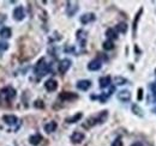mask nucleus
<instances>
[{
	"instance_id": "obj_1",
	"label": "nucleus",
	"mask_w": 156,
	"mask_h": 146,
	"mask_svg": "<svg viewBox=\"0 0 156 146\" xmlns=\"http://www.w3.org/2000/svg\"><path fill=\"white\" fill-rule=\"evenodd\" d=\"M34 71H35V74H36L37 77H40V78L43 77V76H46L47 73L49 72V67H48V65L46 63V60H45L43 58L39 60V62L36 63Z\"/></svg>"
},
{
	"instance_id": "obj_2",
	"label": "nucleus",
	"mask_w": 156,
	"mask_h": 146,
	"mask_svg": "<svg viewBox=\"0 0 156 146\" xmlns=\"http://www.w3.org/2000/svg\"><path fill=\"white\" fill-rule=\"evenodd\" d=\"M0 95H1V97L6 101H11L12 98H15L16 96V90L12 88V86H6L4 89H1V91H0Z\"/></svg>"
},
{
	"instance_id": "obj_3",
	"label": "nucleus",
	"mask_w": 156,
	"mask_h": 146,
	"mask_svg": "<svg viewBox=\"0 0 156 146\" xmlns=\"http://www.w3.org/2000/svg\"><path fill=\"white\" fill-rule=\"evenodd\" d=\"M59 98L61 101H73V100H77L78 98V95L74 94V92H68V91H65V92H61L59 95Z\"/></svg>"
},
{
	"instance_id": "obj_4",
	"label": "nucleus",
	"mask_w": 156,
	"mask_h": 146,
	"mask_svg": "<svg viewBox=\"0 0 156 146\" xmlns=\"http://www.w3.org/2000/svg\"><path fill=\"white\" fill-rule=\"evenodd\" d=\"M71 67V60L68 59H64L60 61L59 63V72L61 73V74H64V73H66L68 71V68Z\"/></svg>"
},
{
	"instance_id": "obj_5",
	"label": "nucleus",
	"mask_w": 156,
	"mask_h": 146,
	"mask_svg": "<svg viewBox=\"0 0 156 146\" xmlns=\"http://www.w3.org/2000/svg\"><path fill=\"white\" fill-rule=\"evenodd\" d=\"M25 17V13H24V9L22 6H17L15 10H13V18L16 21H23Z\"/></svg>"
},
{
	"instance_id": "obj_6",
	"label": "nucleus",
	"mask_w": 156,
	"mask_h": 146,
	"mask_svg": "<svg viewBox=\"0 0 156 146\" xmlns=\"http://www.w3.org/2000/svg\"><path fill=\"white\" fill-rule=\"evenodd\" d=\"M118 100L121 102H129L131 100V92L129 90H121L118 92Z\"/></svg>"
},
{
	"instance_id": "obj_7",
	"label": "nucleus",
	"mask_w": 156,
	"mask_h": 146,
	"mask_svg": "<svg viewBox=\"0 0 156 146\" xmlns=\"http://www.w3.org/2000/svg\"><path fill=\"white\" fill-rule=\"evenodd\" d=\"M101 66H102V62L99 59H95L88 63V69L89 71H99L101 68Z\"/></svg>"
},
{
	"instance_id": "obj_8",
	"label": "nucleus",
	"mask_w": 156,
	"mask_h": 146,
	"mask_svg": "<svg viewBox=\"0 0 156 146\" xmlns=\"http://www.w3.org/2000/svg\"><path fill=\"white\" fill-rule=\"evenodd\" d=\"M84 140V134L81 133V132H74L72 135H71V141L73 144H79Z\"/></svg>"
},
{
	"instance_id": "obj_9",
	"label": "nucleus",
	"mask_w": 156,
	"mask_h": 146,
	"mask_svg": "<svg viewBox=\"0 0 156 146\" xmlns=\"http://www.w3.org/2000/svg\"><path fill=\"white\" fill-rule=\"evenodd\" d=\"M45 88H46L47 91H49V92L55 91V90L58 89V83H56V80H54V79H49V80H47V82L45 83Z\"/></svg>"
},
{
	"instance_id": "obj_10",
	"label": "nucleus",
	"mask_w": 156,
	"mask_h": 146,
	"mask_svg": "<svg viewBox=\"0 0 156 146\" xmlns=\"http://www.w3.org/2000/svg\"><path fill=\"white\" fill-rule=\"evenodd\" d=\"M3 121H4L5 123L10 125V126H13V125L17 123L18 119H17V116H15V115H4V116H3Z\"/></svg>"
},
{
	"instance_id": "obj_11",
	"label": "nucleus",
	"mask_w": 156,
	"mask_h": 146,
	"mask_svg": "<svg viewBox=\"0 0 156 146\" xmlns=\"http://www.w3.org/2000/svg\"><path fill=\"white\" fill-rule=\"evenodd\" d=\"M91 86V82L90 80H79L77 83V89H79V90H83V91H87L89 88Z\"/></svg>"
},
{
	"instance_id": "obj_12",
	"label": "nucleus",
	"mask_w": 156,
	"mask_h": 146,
	"mask_svg": "<svg viewBox=\"0 0 156 146\" xmlns=\"http://www.w3.org/2000/svg\"><path fill=\"white\" fill-rule=\"evenodd\" d=\"M94 21H95V15L94 13H85V15H83L81 17V22L83 24H88V23L94 22Z\"/></svg>"
},
{
	"instance_id": "obj_13",
	"label": "nucleus",
	"mask_w": 156,
	"mask_h": 146,
	"mask_svg": "<svg viewBox=\"0 0 156 146\" xmlns=\"http://www.w3.org/2000/svg\"><path fill=\"white\" fill-rule=\"evenodd\" d=\"M56 127H58L56 122H55V121H51V122H48V123L45 125V131H46L47 133H53V132L56 129Z\"/></svg>"
},
{
	"instance_id": "obj_14",
	"label": "nucleus",
	"mask_w": 156,
	"mask_h": 146,
	"mask_svg": "<svg viewBox=\"0 0 156 146\" xmlns=\"http://www.w3.org/2000/svg\"><path fill=\"white\" fill-rule=\"evenodd\" d=\"M111 82H112V79H111V77H108V76L100 78V88L105 89V88L109 86V85H111Z\"/></svg>"
},
{
	"instance_id": "obj_15",
	"label": "nucleus",
	"mask_w": 156,
	"mask_h": 146,
	"mask_svg": "<svg viewBox=\"0 0 156 146\" xmlns=\"http://www.w3.org/2000/svg\"><path fill=\"white\" fill-rule=\"evenodd\" d=\"M41 140H42V136H41V134H35V135H31V136L29 138V141H30V144H31V145H34V146L39 145V144L41 142Z\"/></svg>"
},
{
	"instance_id": "obj_16",
	"label": "nucleus",
	"mask_w": 156,
	"mask_h": 146,
	"mask_svg": "<svg viewBox=\"0 0 156 146\" xmlns=\"http://www.w3.org/2000/svg\"><path fill=\"white\" fill-rule=\"evenodd\" d=\"M82 116H83L82 113H77L76 115H73V116H71V117H67V119H66V122H67V123H74V122H77V121H79V120L82 119Z\"/></svg>"
},
{
	"instance_id": "obj_17",
	"label": "nucleus",
	"mask_w": 156,
	"mask_h": 146,
	"mask_svg": "<svg viewBox=\"0 0 156 146\" xmlns=\"http://www.w3.org/2000/svg\"><path fill=\"white\" fill-rule=\"evenodd\" d=\"M11 35H12V31H11L10 28H5L4 27L1 30H0V36H1L3 38H10Z\"/></svg>"
},
{
	"instance_id": "obj_18",
	"label": "nucleus",
	"mask_w": 156,
	"mask_h": 146,
	"mask_svg": "<svg viewBox=\"0 0 156 146\" xmlns=\"http://www.w3.org/2000/svg\"><path fill=\"white\" fill-rule=\"evenodd\" d=\"M67 15L68 16H73L77 11H78V6H77V4H74V5H72V3H67Z\"/></svg>"
},
{
	"instance_id": "obj_19",
	"label": "nucleus",
	"mask_w": 156,
	"mask_h": 146,
	"mask_svg": "<svg viewBox=\"0 0 156 146\" xmlns=\"http://www.w3.org/2000/svg\"><path fill=\"white\" fill-rule=\"evenodd\" d=\"M142 12H143V9H139V11L137 12V15H136V18H134V21H133V24H132V28H133V36H136L137 24H138V21H139V18H140V15H142Z\"/></svg>"
},
{
	"instance_id": "obj_20",
	"label": "nucleus",
	"mask_w": 156,
	"mask_h": 146,
	"mask_svg": "<svg viewBox=\"0 0 156 146\" xmlns=\"http://www.w3.org/2000/svg\"><path fill=\"white\" fill-rule=\"evenodd\" d=\"M106 36L112 41V40H117L118 38V32L115 31V29H108L107 31H106Z\"/></svg>"
},
{
	"instance_id": "obj_21",
	"label": "nucleus",
	"mask_w": 156,
	"mask_h": 146,
	"mask_svg": "<svg viewBox=\"0 0 156 146\" xmlns=\"http://www.w3.org/2000/svg\"><path fill=\"white\" fill-rule=\"evenodd\" d=\"M107 117H108V111H107V110H103V111H101V113L99 114V116L96 117V120H97V123H103V122L107 120Z\"/></svg>"
},
{
	"instance_id": "obj_22",
	"label": "nucleus",
	"mask_w": 156,
	"mask_h": 146,
	"mask_svg": "<svg viewBox=\"0 0 156 146\" xmlns=\"http://www.w3.org/2000/svg\"><path fill=\"white\" fill-rule=\"evenodd\" d=\"M97 123V120H96V117H89L85 122H84V125H83V127H85V128H89V127H91V126H94V125H96Z\"/></svg>"
},
{
	"instance_id": "obj_23",
	"label": "nucleus",
	"mask_w": 156,
	"mask_h": 146,
	"mask_svg": "<svg viewBox=\"0 0 156 146\" xmlns=\"http://www.w3.org/2000/svg\"><path fill=\"white\" fill-rule=\"evenodd\" d=\"M115 31L125 34V32L127 31V25H126L125 23H119V24H118V25L115 27Z\"/></svg>"
},
{
	"instance_id": "obj_24",
	"label": "nucleus",
	"mask_w": 156,
	"mask_h": 146,
	"mask_svg": "<svg viewBox=\"0 0 156 146\" xmlns=\"http://www.w3.org/2000/svg\"><path fill=\"white\" fill-rule=\"evenodd\" d=\"M102 47H103V49H105V50H112V49L114 48V43H113V41L107 40V41H105V42H103Z\"/></svg>"
},
{
	"instance_id": "obj_25",
	"label": "nucleus",
	"mask_w": 156,
	"mask_h": 146,
	"mask_svg": "<svg viewBox=\"0 0 156 146\" xmlns=\"http://www.w3.org/2000/svg\"><path fill=\"white\" fill-rule=\"evenodd\" d=\"M132 111H133V114H136V115H138V116H143V113H142V109L137 105V104H132Z\"/></svg>"
},
{
	"instance_id": "obj_26",
	"label": "nucleus",
	"mask_w": 156,
	"mask_h": 146,
	"mask_svg": "<svg viewBox=\"0 0 156 146\" xmlns=\"http://www.w3.org/2000/svg\"><path fill=\"white\" fill-rule=\"evenodd\" d=\"M114 80H115V83H117L118 85H123V84H126V83H127V80H126L125 78H123V77H117Z\"/></svg>"
},
{
	"instance_id": "obj_27",
	"label": "nucleus",
	"mask_w": 156,
	"mask_h": 146,
	"mask_svg": "<svg viewBox=\"0 0 156 146\" xmlns=\"http://www.w3.org/2000/svg\"><path fill=\"white\" fill-rule=\"evenodd\" d=\"M7 48H9V44L6 42H0V53L7 50Z\"/></svg>"
},
{
	"instance_id": "obj_28",
	"label": "nucleus",
	"mask_w": 156,
	"mask_h": 146,
	"mask_svg": "<svg viewBox=\"0 0 156 146\" xmlns=\"http://www.w3.org/2000/svg\"><path fill=\"white\" fill-rule=\"evenodd\" d=\"M34 105L36 107V108H40V109H42V108H45V103L41 101V100H37V101H35V103H34Z\"/></svg>"
},
{
	"instance_id": "obj_29",
	"label": "nucleus",
	"mask_w": 156,
	"mask_h": 146,
	"mask_svg": "<svg viewBox=\"0 0 156 146\" xmlns=\"http://www.w3.org/2000/svg\"><path fill=\"white\" fill-rule=\"evenodd\" d=\"M112 146H123V141L120 140V138H118V139H115V140L113 141V144H112Z\"/></svg>"
},
{
	"instance_id": "obj_30",
	"label": "nucleus",
	"mask_w": 156,
	"mask_h": 146,
	"mask_svg": "<svg viewBox=\"0 0 156 146\" xmlns=\"http://www.w3.org/2000/svg\"><path fill=\"white\" fill-rule=\"evenodd\" d=\"M143 98V90L142 89H138V94H137V100L140 101Z\"/></svg>"
},
{
	"instance_id": "obj_31",
	"label": "nucleus",
	"mask_w": 156,
	"mask_h": 146,
	"mask_svg": "<svg viewBox=\"0 0 156 146\" xmlns=\"http://www.w3.org/2000/svg\"><path fill=\"white\" fill-rule=\"evenodd\" d=\"M131 146H143V145H142L140 142H134V144H132Z\"/></svg>"
},
{
	"instance_id": "obj_32",
	"label": "nucleus",
	"mask_w": 156,
	"mask_h": 146,
	"mask_svg": "<svg viewBox=\"0 0 156 146\" xmlns=\"http://www.w3.org/2000/svg\"><path fill=\"white\" fill-rule=\"evenodd\" d=\"M154 111H155V113H156V108H155V109H154Z\"/></svg>"
},
{
	"instance_id": "obj_33",
	"label": "nucleus",
	"mask_w": 156,
	"mask_h": 146,
	"mask_svg": "<svg viewBox=\"0 0 156 146\" xmlns=\"http://www.w3.org/2000/svg\"><path fill=\"white\" fill-rule=\"evenodd\" d=\"M155 72H156V71H155Z\"/></svg>"
}]
</instances>
